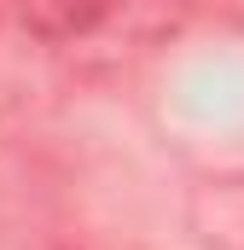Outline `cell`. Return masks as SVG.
<instances>
[{
  "instance_id": "6da1fadb",
  "label": "cell",
  "mask_w": 244,
  "mask_h": 250,
  "mask_svg": "<svg viewBox=\"0 0 244 250\" xmlns=\"http://www.w3.org/2000/svg\"><path fill=\"white\" fill-rule=\"evenodd\" d=\"M18 23L76 70H117L181 35L186 0H18Z\"/></svg>"
}]
</instances>
